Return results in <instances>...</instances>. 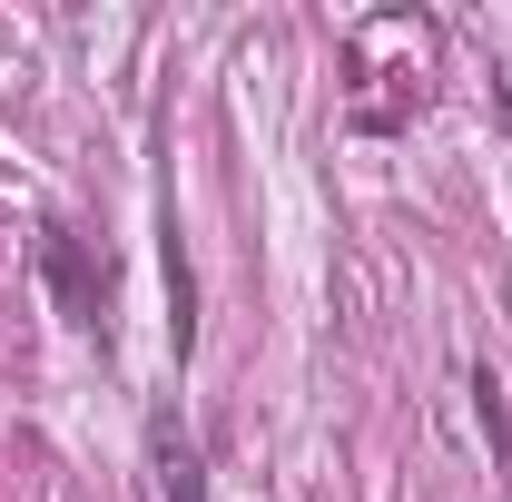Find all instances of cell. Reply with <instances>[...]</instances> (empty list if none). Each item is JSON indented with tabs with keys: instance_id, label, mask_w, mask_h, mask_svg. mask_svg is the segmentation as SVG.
Here are the masks:
<instances>
[{
	"instance_id": "1",
	"label": "cell",
	"mask_w": 512,
	"mask_h": 502,
	"mask_svg": "<svg viewBox=\"0 0 512 502\" xmlns=\"http://www.w3.org/2000/svg\"><path fill=\"white\" fill-rule=\"evenodd\" d=\"M434 30L414 20V10H375V20H355V40H345V128L355 138H394V128L424 119V99H434Z\"/></svg>"
},
{
	"instance_id": "3",
	"label": "cell",
	"mask_w": 512,
	"mask_h": 502,
	"mask_svg": "<svg viewBox=\"0 0 512 502\" xmlns=\"http://www.w3.org/2000/svg\"><path fill=\"white\" fill-rule=\"evenodd\" d=\"M148 473H158V493H168V502H207V463H197V443H188L178 414L148 424Z\"/></svg>"
},
{
	"instance_id": "2",
	"label": "cell",
	"mask_w": 512,
	"mask_h": 502,
	"mask_svg": "<svg viewBox=\"0 0 512 502\" xmlns=\"http://www.w3.org/2000/svg\"><path fill=\"white\" fill-rule=\"evenodd\" d=\"M40 266H50V296H60L69 325H99V315H109V266H89V247H79L69 227H50Z\"/></svg>"
}]
</instances>
